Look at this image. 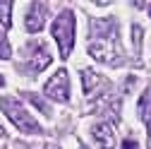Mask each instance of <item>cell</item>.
I'll list each match as a JSON object with an SVG mask.
<instances>
[{"instance_id":"cell-10","label":"cell","mask_w":151,"mask_h":149,"mask_svg":"<svg viewBox=\"0 0 151 149\" xmlns=\"http://www.w3.org/2000/svg\"><path fill=\"white\" fill-rule=\"evenodd\" d=\"M10 10H12V3H0V22H3L5 29L12 24L10 22Z\"/></svg>"},{"instance_id":"cell-9","label":"cell","mask_w":151,"mask_h":149,"mask_svg":"<svg viewBox=\"0 0 151 149\" xmlns=\"http://www.w3.org/2000/svg\"><path fill=\"white\" fill-rule=\"evenodd\" d=\"M137 111H139V116H142V120H149L151 118V84H149V89L142 94V99H139V106H137Z\"/></svg>"},{"instance_id":"cell-17","label":"cell","mask_w":151,"mask_h":149,"mask_svg":"<svg viewBox=\"0 0 151 149\" xmlns=\"http://www.w3.org/2000/svg\"><path fill=\"white\" fill-rule=\"evenodd\" d=\"M17 149H29V147H24V144H17Z\"/></svg>"},{"instance_id":"cell-11","label":"cell","mask_w":151,"mask_h":149,"mask_svg":"<svg viewBox=\"0 0 151 149\" xmlns=\"http://www.w3.org/2000/svg\"><path fill=\"white\" fill-rule=\"evenodd\" d=\"M10 55H12V48H10V41H7V36H5L3 31H0V58H3V60H7Z\"/></svg>"},{"instance_id":"cell-19","label":"cell","mask_w":151,"mask_h":149,"mask_svg":"<svg viewBox=\"0 0 151 149\" xmlns=\"http://www.w3.org/2000/svg\"><path fill=\"white\" fill-rule=\"evenodd\" d=\"M3 84H5V80H3V77H0V87H3Z\"/></svg>"},{"instance_id":"cell-12","label":"cell","mask_w":151,"mask_h":149,"mask_svg":"<svg viewBox=\"0 0 151 149\" xmlns=\"http://www.w3.org/2000/svg\"><path fill=\"white\" fill-rule=\"evenodd\" d=\"M132 36H134V51H137V55H139V48H142V27H132Z\"/></svg>"},{"instance_id":"cell-18","label":"cell","mask_w":151,"mask_h":149,"mask_svg":"<svg viewBox=\"0 0 151 149\" xmlns=\"http://www.w3.org/2000/svg\"><path fill=\"white\" fill-rule=\"evenodd\" d=\"M46 149H58V147H55V144H48V147H46Z\"/></svg>"},{"instance_id":"cell-3","label":"cell","mask_w":151,"mask_h":149,"mask_svg":"<svg viewBox=\"0 0 151 149\" xmlns=\"http://www.w3.org/2000/svg\"><path fill=\"white\" fill-rule=\"evenodd\" d=\"M0 108L7 113V118L22 130L24 135H36V132H41V125L36 123V118L29 113V111L19 103V101H14L12 96H5V99H0Z\"/></svg>"},{"instance_id":"cell-16","label":"cell","mask_w":151,"mask_h":149,"mask_svg":"<svg viewBox=\"0 0 151 149\" xmlns=\"http://www.w3.org/2000/svg\"><path fill=\"white\" fill-rule=\"evenodd\" d=\"M0 137H7V132H5V127L0 125Z\"/></svg>"},{"instance_id":"cell-4","label":"cell","mask_w":151,"mask_h":149,"mask_svg":"<svg viewBox=\"0 0 151 149\" xmlns=\"http://www.w3.org/2000/svg\"><path fill=\"white\" fill-rule=\"evenodd\" d=\"M24 53H27V67H29L31 74H39L41 70H46V67L50 65V53H48V48H46L43 41H31V43H27Z\"/></svg>"},{"instance_id":"cell-13","label":"cell","mask_w":151,"mask_h":149,"mask_svg":"<svg viewBox=\"0 0 151 149\" xmlns=\"http://www.w3.org/2000/svg\"><path fill=\"white\" fill-rule=\"evenodd\" d=\"M29 99H31V101H34L36 106H39V108L43 111V113H50V111H48V106H46V103H43V101H41L39 96H36V94H29Z\"/></svg>"},{"instance_id":"cell-2","label":"cell","mask_w":151,"mask_h":149,"mask_svg":"<svg viewBox=\"0 0 151 149\" xmlns=\"http://www.w3.org/2000/svg\"><path fill=\"white\" fill-rule=\"evenodd\" d=\"M53 39L58 41L60 48V58H67L74 46V12L63 10L53 22Z\"/></svg>"},{"instance_id":"cell-1","label":"cell","mask_w":151,"mask_h":149,"mask_svg":"<svg viewBox=\"0 0 151 149\" xmlns=\"http://www.w3.org/2000/svg\"><path fill=\"white\" fill-rule=\"evenodd\" d=\"M89 53L96 60L118 67L122 65V51H120V34H118V22L108 20H93L91 22V41H89Z\"/></svg>"},{"instance_id":"cell-14","label":"cell","mask_w":151,"mask_h":149,"mask_svg":"<svg viewBox=\"0 0 151 149\" xmlns=\"http://www.w3.org/2000/svg\"><path fill=\"white\" fill-rule=\"evenodd\" d=\"M122 149H139V144L129 137V140H125V142H122Z\"/></svg>"},{"instance_id":"cell-15","label":"cell","mask_w":151,"mask_h":149,"mask_svg":"<svg viewBox=\"0 0 151 149\" xmlns=\"http://www.w3.org/2000/svg\"><path fill=\"white\" fill-rule=\"evenodd\" d=\"M146 130H149V149H151V118L146 120Z\"/></svg>"},{"instance_id":"cell-7","label":"cell","mask_w":151,"mask_h":149,"mask_svg":"<svg viewBox=\"0 0 151 149\" xmlns=\"http://www.w3.org/2000/svg\"><path fill=\"white\" fill-rule=\"evenodd\" d=\"M91 137L101 149H113L115 147V132H113L110 123H96L91 127Z\"/></svg>"},{"instance_id":"cell-8","label":"cell","mask_w":151,"mask_h":149,"mask_svg":"<svg viewBox=\"0 0 151 149\" xmlns=\"http://www.w3.org/2000/svg\"><path fill=\"white\" fill-rule=\"evenodd\" d=\"M43 20H46V5H41V3H31V7L27 10V17H24V27H27V31H41L43 29Z\"/></svg>"},{"instance_id":"cell-5","label":"cell","mask_w":151,"mask_h":149,"mask_svg":"<svg viewBox=\"0 0 151 149\" xmlns=\"http://www.w3.org/2000/svg\"><path fill=\"white\" fill-rule=\"evenodd\" d=\"M43 94L53 101H67L70 99V80H67V70H58L53 77L46 82Z\"/></svg>"},{"instance_id":"cell-6","label":"cell","mask_w":151,"mask_h":149,"mask_svg":"<svg viewBox=\"0 0 151 149\" xmlns=\"http://www.w3.org/2000/svg\"><path fill=\"white\" fill-rule=\"evenodd\" d=\"M82 87L89 99H96L103 89H108V82H106V77H101L93 70H82Z\"/></svg>"}]
</instances>
